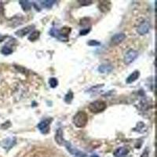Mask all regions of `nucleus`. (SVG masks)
I'll return each instance as SVG.
<instances>
[{
  "mask_svg": "<svg viewBox=\"0 0 157 157\" xmlns=\"http://www.w3.org/2000/svg\"><path fill=\"white\" fill-rule=\"evenodd\" d=\"M16 143H17V139L15 137H9L2 141V146L4 149L9 151L15 145Z\"/></svg>",
  "mask_w": 157,
  "mask_h": 157,
  "instance_id": "6",
  "label": "nucleus"
},
{
  "mask_svg": "<svg viewBox=\"0 0 157 157\" xmlns=\"http://www.w3.org/2000/svg\"><path fill=\"white\" fill-rule=\"evenodd\" d=\"M106 102L101 100H94L93 102H91L89 104V106H88L89 110L91 112L94 113V114H97V113H100L101 112H103V111L106 109Z\"/></svg>",
  "mask_w": 157,
  "mask_h": 157,
  "instance_id": "2",
  "label": "nucleus"
},
{
  "mask_svg": "<svg viewBox=\"0 0 157 157\" xmlns=\"http://www.w3.org/2000/svg\"><path fill=\"white\" fill-rule=\"evenodd\" d=\"M3 11H4V8H3V6L2 3H0V17L3 15Z\"/></svg>",
  "mask_w": 157,
  "mask_h": 157,
  "instance_id": "26",
  "label": "nucleus"
},
{
  "mask_svg": "<svg viewBox=\"0 0 157 157\" xmlns=\"http://www.w3.org/2000/svg\"><path fill=\"white\" fill-rule=\"evenodd\" d=\"M73 97H74V94L72 90H69L66 95L65 96V101L67 104H70L73 100Z\"/></svg>",
  "mask_w": 157,
  "mask_h": 157,
  "instance_id": "18",
  "label": "nucleus"
},
{
  "mask_svg": "<svg viewBox=\"0 0 157 157\" xmlns=\"http://www.w3.org/2000/svg\"><path fill=\"white\" fill-rule=\"evenodd\" d=\"M34 28V25H29V26H27V27H25L24 28L19 29L18 31H16L15 35L17 36H19V37H23V36H25L26 35L29 34Z\"/></svg>",
  "mask_w": 157,
  "mask_h": 157,
  "instance_id": "9",
  "label": "nucleus"
},
{
  "mask_svg": "<svg viewBox=\"0 0 157 157\" xmlns=\"http://www.w3.org/2000/svg\"><path fill=\"white\" fill-rule=\"evenodd\" d=\"M64 145L66 147L67 150L69 151V152L72 154V155H73V156H75L77 157H86V154H85L84 152H82V151H79L78 149H77V148L74 147L69 141H65Z\"/></svg>",
  "mask_w": 157,
  "mask_h": 157,
  "instance_id": "4",
  "label": "nucleus"
},
{
  "mask_svg": "<svg viewBox=\"0 0 157 157\" xmlns=\"http://www.w3.org/2000/svg\"><path fill=\"white\" fill-rule=\"evenodd\" d=\"M151 28L150 23L147 21H144L143 22H141L140 25L138 26L137 28V32L141 35H144L147 34L148 32L149 31Z\"/></svg>",
  "mask_w": 157,
  "mask_h": 157,
  "instance_id": "7",
  "label": "nucleus"
},
{
  "mask_svg": "<svg viewBox=\"0 0 157 157\" xmlns=\"http://www.w3.org/2000/svg\"><path fill=\"white\" fill-rule=\"evenodd\" d=\"M138 57V52L137 50H130L126 53L124 56V63L126 65H130L134 62Z\"/></svg>",
  "mask_w": 157,
  "mask_h": 157,
  "instance_id": "5",
  "label": "nucleus"
},
{
  "mask_svg": "<svg viewBox=\"0 0 157 157\" xmlns=\"http://www.w3.org/2000/svg\"><path fill=\"white\" fill-rule=\"evenodd\" d=\"M1 53H3V55H9L13 53V50L8 46H4L1 50Z\"/></svg>",
  "mask_w": 157,
  "mask_h": 157,
  "instance_id": "20",
  "label": "nucleus"
},
{
  "mask_svg": "<svg viewBox=\"0 0 157 157\" xmlns=\"http://www.w3.org/2000/svg\"><path fill=\"white\" fill-rule=\"evenodd\" d=\"M40 36V31H36V30H35L31 32V34L29 35V36L28 37V40L31 41V42H35V41H36L39 38Z\"/></svg>",
  "mask_w": 157,
  "mask_h": 157,
  "instance_id": "16",
  "label": "nucleus"
},
{
  "mask_svg": "<svg viewBox=\"0 0 157 157\" xmlns=\"http://www.w3.org/2000/svg\"><path fill=\"white\" fill-rule=\"evenodd\" d=\"M129 149L126 147H120L118 148L114 152V156L115 157H126L128 154Z\"/></svg>",
  "mask_w": 157,
  "mask_h": 157,
  "instance_id": "11",
  "label": "nucleus"
},
{
  "mask_svg": "<svg viewBox=\"0 0 157 157\" xmlns=\"http://www.w3.org/2000/svg\"><path fill=\"white\" fill-rule=\"evenodd\" d=\"M139 77H140V72L138 71V70H136L134 72H132L131 74L127 77V78H126V83H128V84L132 83V82L136 81Z\"/></svg>",
  "mask_w": 157,
  "mask_h": 157,
  "instance_id": "13",
  "label": "nucleus"
},
{
  "mask_svg": "<svg viewBox=\"0 0 157 157\" xmlns=\"http://www.w3.org/2000/svg\"><path fill=\"white\" fill-rule=\"evenodd\" d=\"M104 3H103V2H100V4H99V9L102 12H107V11H108L110 8V7L107 6V5H110V2L104 1Z\"/></svg>",
  "mask_w": 157,
  "mask_h": 157,
  "instance_id": "19",
  "label": "nucleus"
},
{
  "mask_svg": "<svg viewBox=\"0 0 157 157\" xmlns=\"http://www.w3.org/2000/svg\"><path fill=\"white\" fill-rule=\"evenodd\" d=\"M6 36H5V35H3L0 34V43H2L3 41H4V39H6Z\"/></svg>",
  "mask_w": 157,
  "mask_h": 157,
  "instance_id": "27",
  "label": "nucleus"
},
{
  "mask_svg": "<svg viewBox=\"0 0 157 157\" xmlns=\"http://www.w3.org/2000/svg\"><path fill=\"white\" fill-rule=\"evenodd\" d=\"M19 4L21 6L22 9L24 11H29L31 8L32 3L30 1H27V0H21L19 1Z\"/></svg>",
  "mask_w": 157,
  "mask_h": 157,
  "instance_id": "14",
  "label": "nucleus"
},
{
  "mask_svg": "<svg viewBox=\"0 0 157 157\" xmlns=\"http://www.w3.org/2000/svg\"><path fill=\"white\" fill-rule=\"evenodd\" d=\"M140 157H149V151H148V148H145V150L142 152V154L141 155Z\"/></svg>",
  "mask_w": 157,
  "mask_h": 157,
  "instance_id": "24",
  "label": "nucleus"
},
{
  "mask_svg": "<svg viewBox=\"0 0 157 157\" xmlns=\"http://www.w3.org/2000/svg\"><path fill=\"white\" fill-rule=\"evenodd\" d=\"M90 157H99V156H98L97 155H92Z\"/></svg>",
  "mask_w": 157,
  "mask_h": 157,
  "instance_id": "28",
  "label": "nucleus"
},
{
  "mask_svg": "<svg viewBox=\"0 0 157 157\" xmlns=\"http://www.w3.org/2000/svg\"><path fill=\"white\" fill-rule=\"evenodd\" d=\"M64 134H63V130L61 128L57 129V130L56 131V134H55V141L57 144L59 145H64L65 144V140L64 138Z\"/></svg>",
  "mask_w": 157,
  "mask_h": 157,
  "instance_id": "10",
  "label": "nucleus"
},
{
  "mask_svg": "<svg viewBox=\"0 0 157 157\" xmlns=\"http://www.w3.org/2000/svg\"><path fill=\"white\" fill-rule=\"evenodd\" d=\"M52 122V119H45L42 120L37 125L39 130L43 134H47L50 132V126Z\"/></svg>",
  "mask_w": 157,
  "mask_h": 157,
  "instance_id": "3",
  "label": "nucleus"
},
{
  "mask_svg": "<svg viewBox=\"0 0 157 157\" xmlns=\"http://www.w3.org/2000/svg\"><path fill=\"white\" fill-rule=\"evenodd\" d=\"M72 122L76 127L83 128L84 126H86V125L87 124L88 122L87 114L85 112H82V111L78 112L73 117Z\"/></svg>",
  "mask_w": 157,
  "mask_h": 157,
  "instance_id": "1",
  "label": "nucleus"
},
{
  "mask_svg": "<svg viewBox=\"0 0 157 157\" xmlns=\"http://www.w3.org/2000/svg\"><path fill=\"white\" fill-rule=\"evenodd\" d=\"M40 5L42 7H44L46 9H50L52 8V6L57 3L56 1L53 0H45V1H40Z\"/></svg>",
  "mask_w": 157,
  "mask_h": 157,
  "instance_id": "15",
  "label": "nucleus"
},
{
  "mask_svg": "<svg viewBox=\"0 0 157 157\" xmlns=\"http://www.w3.org/2000/svg\"><path fill=\"white\" fill-rule=\"evenodd\" d=\"M87 45L90 47H98L100 46V43L97 40H90L87 43Z\"/></svg>",
  "mask_w": 157,
  "mask_h": 157,
  "instance_id": "22",
  "label": "nucleus"
},
{
  "mask_svg": "<svg viewBox=\"0 0 157 157\" xmlns=\"http://www.w3.org/2000/svg\"><path fill=\"white\" fill-rule=\"evenodd\" d=\"M49 84H50V86L51 88L57 87V85H58V80L56 78L52 77V78H50L49 79Z\"/></svg>",
  "mask_w": 157,
  "mask_h": 157,
  "instance_id": "21",
  "label": "nucleus"
},
{
  "mask_svg": "<svg viewBox=\"0 0 157 157\" xmlns=\"http://www.w3.org/2000/svg\"><path fill=\"white\" fill-rule=\"evenodd\" d=\"M134 130L136 131H138L139 133H143L146 130V126L144 125V122H138L137 123V126L134 128Z\"/></svg>",
  "mask_w": 157,
  "mask_h": 157,
  "instance_id": "17",
  "label": "nucleus"
},
{
  "mask_svg": "<svg viewBox=\"0 0 157 157\" xmlns=\"http://www.w3.org/2000/svg\"><path fill=\"white\" fill-rule=\"evenodd\" d=\"M90 30H91L90 28H83V29H82L81 31H79V35H86L90 31Z\"/></svg>",
  "mask_w": 157,
  "mask_h": 157,
  "instance_id": "23",
  "label": "nucleus"
},
{
  "mask_svg": "<svg viewBox=\"0 0 157 157\" xmlns=\"http://www.w3.org/2000/svg\"><path fill=\"white\" fill-rule=\"evenodd\" d=\"M78 3H80L82 6H88V5H90L92 2L91 1H88V0H86V1H78Z\"/></svg>",
  "mask_w": 157,
  "mask_h": 157,
  "instance_id": "25",
  "label": "nucleus"
},
{
  "mask_svg": "<svg viewBox=\"0 0 157 157\" xmlns=\"http://www.w3.org/2000/svg\"><path fill=\"white\" fill-rule=\"evenodd\" d=\"M126 35L124 33H117V34L114 35L111 41H110V44L111 46H117L122 43V41L125 39Z\"/></svg>",
  "mask_w": 157,
  "mask_h": 157,
  "instance_id": "8",
  "label": "nucleus"
},
{
  "mask_svg": "<svg viewBox=\"0 0 157 157\" xmlns=\"http://www.w3.org/2000/svg\"><path fill=\"white\" fill-rule=\"evenodd\" d=\"M113 66L110 64H103V65H100L99 67H98V72L100 73H102V74H104V73H109L112 71Z\"/></svg>",
  "mask_w": 157,
  "mask_h": 157,
  "instance_id": "12",
  "label": "nucleus"
}]
</instances>
